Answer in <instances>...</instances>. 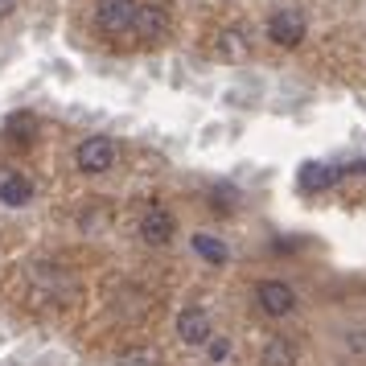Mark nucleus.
Masks as SVG:
<instances>
[{
	"label": "nucleus",
	"instance_id": "nucleus-1",
	"mask_svg": "<svg viewBox=\"0 0 366 366\" xmlns=\"http://www.w3.org/2000/svg\"><path fill=\"white\" fill-rule=\"evenodd\" d=\"M305 34H309V17H305L300 9H276L272 21H267V41H276V46H284V50L300 46Z\"/></svg>",
	"mask_w": 366,
	"mask_h": 366
},
{
	"label": "nucleus",
	"instance_id": "nucleus-2",
	"mask_svg": "<svg viewBox=\"0 0 366 366\" xmlns=\"http://www.w3.org/2000/svg\"><path fill=\"white\" fill-rule=\"evenodd\" d=\"M136 0H99V13H95V25L99 34L107 37H128L136 25Z\"/></svg>",
	"mask_w": 366,
	"mask_h": 366
},
{
	"label": "nucleus",
	"instance_id": "nucleus-3",
	"mask_svg": "<svg viewBox=\"0 0 366 366\" xmlns=\"http://www.w3.org/2000/svg\"><path fill=\"white\" fill-rule=\"evenodd\" d=\"M74 161H79L83 173H107V169L116 165V140H107V136H91V140L79 144Z\"/></svg>",
	"mask_w": 366,
	"mask_h": 366
},
{
	"label": "nucleus",
	"instance_id": "nucleus-4",
	"mask_svg": "<svg viewBox=\"0 0 366 366\" xmlns=\"http://www.w3.org/2000/svg\"><path fill=\"white\" fill-rule=\"evenodd\" d=\"M132 34L140 37V41H149V46L165 41V34H169V9H165V4H140V9H136Z\"/></svg>",
	"mask_w": 366,
	"mask_h": 366
},
{
	"label": "nucleus",
	"instance_id": "nucleus-5",
	"mask_svg": "<svg viewBox=\"0 0 366 366\" xmlns=\"http://www.w3.org/2000/svg\"><path fill=\"white\" fill-rule=\"evenodd\" d=\"M255 300H259V309H264L267 317H288L297 309V292L284 280H264L255 288Z\"/></svg>",
	"mask_w": 366,
	"mask_h": 366
},
{
	"label": "nucleus",
	"instance_id": "nucleus-6",
	"mask_svg": "<svg viewBox=\"0 0 366 366\" xmlns=\"http://www.w3.org/2000/svg\"><path fill=\"white\" fill-rule=\"evenodd\" d=\"M173 231H177V222H173V214H169L165 206H149V210H144V218H140V234H144V243L165 247L169 239H173Z\"/></svg>",
	"mask_w": 366,
	"mask_h": 366
},
{
	"label": "nucleus",
	"instance_id": "nucleus-7",
	"mask_svg": "<svg viewBox=\"0 0 366 366\" xmlns=\"http://www.w3.org/2000/svg\"><path fill=\"white\" fill-rule=\"evenodd\" d=\"M177 337H182L185 346H206L214 333H210V313L202 309V305H194V309H185L182 317H177Z\"/></svg>",
	"mask_w": 366,
	"mask_h": 366
},
{
	"label": "nucleus",
	"instance_id": "nucleus-8",
	"mask_svg": "<svg viewBox=\"0 0 366 366\" xmlns=\"http://www.w3.org/2000/svg\"><path fill=\"white\" fill-rule=\"evenodd\" d=\"M29 198H34L29 177L17 173V169H0V202H4V206H25Z\"/></svg>",
	"mask_w": 366,
	"mask_h": 366
},
{
	"label": "nucleus",
	"instance_id": "nucleus-9",
	"mask_svg": "<svg viewBox=\"0 0 366 366\" xmlns=\"http://www.w3.org/2000/svg\"><path fill=\"white\" fill-rule=\"evenodd\" d=\"M297 342L292 337H272L264 346V366H297Z\"/></svg>",
	"mask_w": 366,
	"mask_h": 366
},
{
	"label": "nucleus",
	"instance_id": "nucleus-10",
	"mask_svg": "<svg viewBox=\"0 0 366 366\" xmlns=\"http://www.w3.org/2000/svg\"><path fill=\"white\" fill-rule=\"evenodd\" d=\"M337 182V173H333L330 165H305L300 169V189H305V194H321V189H330V185Z\"/></svg>",
	"mask_w": 366,
	"mask_h": 366
},
{
	"label": "nucleus",
	"instance_id": "nucleus-11",
	"mask_svg": "<svg viewBox=\"0 0 366 366\" xmlns=\"http://www.w3.org/2000/svg\"><path fill=\"white\" fill-rule=\"evenodd\" d=\"M4 136L13 140V144H29L37 136V119L34 116H9V124H4Z\"/></svg>",
	"mask_w": 366,
	"mask_h": 366
},
{
	"label": "nucleus",
	"instance_id": "nucleus-12",
	"mask_svg": "<svg viewBox=\"0 0 366 366\" xmlns=\"http://www.w3.org/2000/svg\"><path fill=\"white\" fill-rule=\"evenodd\" d=\"M194 251L206 264H227V243L214 239V234H194Z\"/></svg>",
	"mask_w": 366,
	"mask_h": 366
},
{
	"label": "nucleus",
	"instance_id": "nucleus-13",
	"mask_svg": "<svg viewBox=\"0 0 366 366\" xmlns=\"http://www.w3.org/2000/svg\"><path fill=\"white\" fill-rule=\"evenodd\" d=\"M218 54H222V58H243V54H247L243 29H222V34H218Z\"/></svg>",
	"mask_w": 366,
	"mask_h": 366
},
{
	"label": "nucleus",
	"instance_id": "nucleus-14",
	"mask_svg": "<svg viewBox=\"0 0 366 366\" xmlns=\"http://www.w3.org/2000/svg\"><path fill=\"white\" fill-rule=\"evenodd\" d=\"M116 366H157V354H149V350H132V354H119Z\"/></svg>",
	"mask_w": 366,
	"mask_h": 366
},
{
	"label": "nucleus",
	"instance_id": "nucleus-15",
	"mask_svg": "<svg viewBox=\"0 0 366 366\" xmlns=\"http://www.w3.org/2000/svg\"><path fill=\"white\" fill-rule=\"evenodd\" d=\"M210 354L214 358H227V342H210Z\"/></svg>",
	"mask_w": 366,
	"mask_h": 366
},
{
	"label": "nucleus",
	"instance_id": "nucleus-16",
	"mask_svg": "<svg viewBox=\"0 0 366 366\" xmlns=\"http://www.w3.org/2000/svg\"><path fill=\"white\" fill-rule=\"evenodd\" d=\"M13 9H17V0H0V17H9Z\"/></svg>",
	"mask_w": 366,
	"mask_h": 366
}]
</instances>
